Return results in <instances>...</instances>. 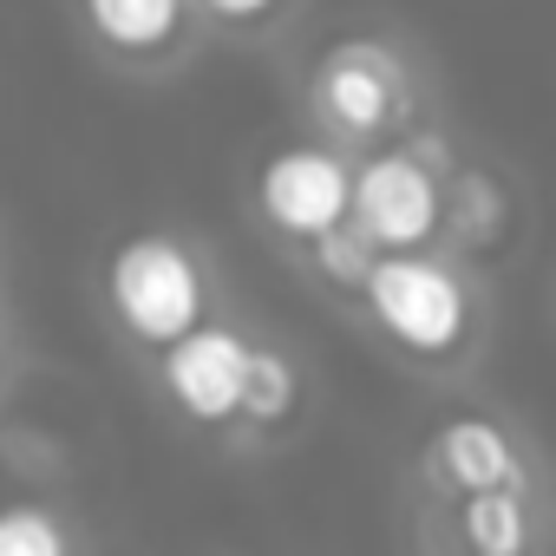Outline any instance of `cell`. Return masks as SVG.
<instances>
[{
	"label": "cell",
	"instance_id": "2",
	"mask_svg": "<svg viewBox=\"0 0 556 556\" xmlns=\"http://www.w3.org/2000/svg\"><path fill=\"white\" fill-rule=\"evenodd\" d=\"M361 295H367V315L380 321V334L400 341L419 361L458 354V341L471 328L465 282H458L445 262H432V255H374Z\"/></svg>",
	"mask_w": 556,
	"mask_h": 556
},
{
	"label": "cell",
	"instance_id": "10",
	"mask_svg": "<svg viewBox=\"0 0 556 556\" xmlns=\"http://www.w3.org/2000/svg\"><path fill=\"white\" fill-rule=\"evenodd\" d=\"M295 393H302V380H295V361H289V354H275V348H249L242 406H236L249 426H282V419L295 413Z\"/></svg>",
	"mask_w": 556,
	"mask_h": 556
},
{
	"label": "cell",
	"instance_id": "4",
	"mask_svg": "<svg viewBox=\"0 0 556 556\" xmlns=\"http://www.w3.org/2000/svg\"><path fill=\"white\" fill-rule=\"evenodd\" d=\"M348 164L321 144H289L275 151L262 170H255V210L268 216V229L282 236H328L334 223H348Z\"/></svg>",
	"mask_w": 556,
	"mask_h": 556
},
{
	"label": "cell",
	"instance_id": "5",
	"mask_svg": "<svg viewBox=\"0 0 556 556\" xmlns=\"http://www.w3.org/2000/svg\"><path fill=\"white\" fill-rule=\"evenodd\" d=\"M242 374H249V341L236 328L197 321L190 334H177L157 361V380L170 393V406L197 426H223L242 406Z\"/></svg>",
	"mask_w": 556,
	"mask_h": 556
},
{
	"label": "cell",
	"instance_id": "13",
	"mask_svg": "<svg viewBox=\"0 0 556 556\" xmlns=\"http://www.w3.org/2000/svg\"><path fill=\"white\" fill-rule=\"evenodd\" d=\"M203 8H210L216 21L242 27V21H262V14H275V8H282V0H203Z\"/></svg>",
	"mask_w": 556,
	"mask_h": 556
},
{
	"label": "cell",
	"instance_id": "7",
	"mask_svg": "<svg viewBox=\"0 0 556 556\" xmlns=\"http://www.w3.org/2000/svg\"><path fill=\"white\" fill-rule=\"evenodd\" d=\"M432 478H439L445 491H458V497L523 491V484H530L517 445H510L491 419H478V413H458V419H445V426L432 432Z\"/></svg>",
	"mask_w": 556,
	"mask_h": 556
},
{
	"label": "cell",
	"instance_id": "1",
	"mask_svg": "<svg viewBox=\"0 0 556 556\" xmlns=\"http://www.w3.org/2000/svg\"><path fill=\"white\" fill-rule=\"evenodd\" d=\"M105 302H112V315L131 341L170 348L177 334H190L203 321V268L164 229L125 236L105 262Z\"/></svg>",
	"mask_w": 556,
	"mask_h": 556
},
{
	"label": "cell",
	"instance_id": "6",
	"mask_svg": "<svg viewBox=\"0 0 556 556\" xmlns=\"http://www.w3.org/2000/svg\"><path fill=\"white\" fill-rule=\"evenodd\" d=\"M406 79H400V60L393 53H380V47H367V40H348V47H334L328 60H321V73H315V105H321V118L334 125V131H348V138H374V131H387L393 125V112H400V92Z\"/></svg>",
	"mask_w": 556,
	"mask_h": 556
},
{
	"label": "cell",
	"instance_id": "8",
	"mask_svg": "<svg viewBox=\"0 0 556 556\" xmlns=\"http://www.w3.org/2000/svg\"><path fill=\"white\" fill-rule=\"evenodd\" d=\"M86 21L118 53H157L184 27V0H86Z\"/></svg>",
	"mask_w": 556,
	"mask_h": 556
},
{
	"label": "cell",
	"instance_id": "9",
	"mask_svg": "<svg viewBox=\"0 0 556 556\" xmlns=\"http://www.w3.org/2000/svg\"><path fill=\"white\" fill-rule=\"evenodd\" d=\"M458 536L471 556H530V504L523 491H484L458 504Z\"/></svg>",
	"mask_w": 556,
	"mask_h": 556
},
{
	"label": "cell",
	"instance_id": "11",
	"mask_svg": "<svg viewBox=\"0 0 556 556\" xmlns=\"http://www.w3.org/2000/svg\"><path fill=\"white\" fill-rule=\"evenodd\" d=\"M0 556H73V530L53 504L8 497L0 504Z\"/></svg>",
	"mask_w": 556,
	"mask_h": 556
},
{
	"label": "cell",
	"instance_id": "12",
	"mask_svg": "<svg viewBox=\"0 0 556 556\" xmlns=\"http://www.w3.org/2000/svg\"><path fill=\"white\" fill-rule=\"evenodd\" d=\"M308 249H315V268L328 275L334 289H361V282H367V268H374V249H367V236H361L354 223H334V229L315 236Z\"/></svg>",
	"mask_w": 556,
	"mask_h": 556
},
{
	"label": "cell",
	"instance_id": "3",
	"mask_svg": "<svg viewBox=\"0 0 556 556\" xmlns=\"http://www.w3.org/2000/svg\"><path fill=\"white\" fill-rule=\"evenodd\" d=\"M439 216H445V190L406 151H380L348 177V223L367 236L374 255H419V242H432Z\"/></svg>",
	"mask_w": 556,
	"mask_h": 556
}]
</instances>
